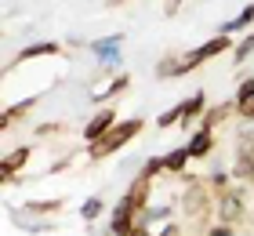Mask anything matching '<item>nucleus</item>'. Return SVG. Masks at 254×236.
I'll return each instance as SVG.
<instances>
[{
  "instance_id": "1",
  "label": "nucleus",
  "mask_w": 254,
  "mask_h": 236,
  "mask_svg": "<svg viewBox=\"0 0 254 236\" xmlns=\"http://www.w3.org/2000/svg\"><path fill=\"white\" fill-rule=\"evenodd\" d=\"M134 131H138V124H134V120H131V124H124V127H117V131H113V135H109L106 142H98V149H95V153H109V149H117V146H124V142L131 138Z\"/></svg>"
},
{
  "instance_id": "2",
  "label": "nucleus",
  "mask_w": 254,
  "mask_h": 236,
  "mask_svg": "<svg viewBox=\"0 0 254 236\" xmlns=\"http://www.w3.org/2000/svg\"><path fill=\"white\" fill-rule=\"evenodd\" d=\"M240 113H244V116H254V84H247L244 94H240Z\"/></svg>"
},
{
  "instance_id": "3",
  "label": "nucleus",
  "mask_w": 254,
  "mask_h": 236,
  "mask_svg": "<svg viewBox=\"0 0 254 236\" xmlns=\"http://www.w3.org/2000/svg\"><path fill=\"white\" fill-rule=\"evenodd\" d=\"M109 124H113V113H102V116H95V124L87 127V138H98V135L106 131Z\"/></svg>"
},
{
  "instance_id": "4",
  "label": "nucleus",
  "mask_w": 254,
  "mask_h": 236,
  "mask_svg": "<svg viewBox=\"0 0 254 236\" xmlns=\"http://www.w3.org/2000/svg\"><path fill=\"white\" fill-rule=\"evenodd\" d=\"M207 146H211V135L203 131V135H196V138H192V146H189V153H192V157H203V153H207Z\"/></svg>"
},
{
  "instance_id": "5",
  "label": "nucleus",
  "mask_w": 254,
  "mask_h": 236,
  "mask_svg": "<svg viewBox=\"0 0 254 236\" xmlns=\"http://www.w3.org/2000/svg\"><path fill=\"white\" fill-rule=\"evenodd\" d=\"M55 51V44H37V47H29V51H22V62L26 58H37V55H51Z\"/></svg>"
},
{
  "instance_id": "6",
  "label": "nucleus",
  "mask_w": 254,
  "mask_h": 236,
  "mask_svg": "<svg viewBox=\"0 0 254 236\" xmlns=\"http://www.w3.org/2000/svg\"><path fill=\"white\" fill-rule=\"evenodd\" d=\"M222 215H225V218H240V200H236V196H229L225 204H222Z\"/></svg>"
},
{
  "instance_id": "7",
  "label": "nucleus",
  "mask_w": 254,
  "mask_h": 236,
  "mask_svg": "<svg viewBox=\"0 0 254 236\" xmlns=\"http://www.w3.org/2000/svg\"><path fill=\"white\" fill-rule=\"evenodd\" d=\"M22 160H26V149H18L15 157H7V160H4V171H11V167H18Z\"/></svg>"
},
{
  "instance_id": "8",
  "label": "nucleus",
  "mask_w": 254,
  "mask_h": 236,
  "mask_svg": "<svg viewBox=\"0 0 254 236\" xmlns=\"http://www.w3.org/2000/svg\"><path fill=\"white\" fill-rule=\"evenodd\" d=\"M182 160H186V153H175V157H167L164 163H167V167H182Z\"/></svg>"
},
{
  "instance_id": "9",
  "label": "nucleus",
  "mask_w": 254,
  "mask_h": 236,
  "mask_svg": "<svg viewBox=\"0 0 254 236\" xmlns=\"http://www.w3.org/2000/svg\"><path fill=\"white\" fill-rule=\"evenodd\" d=\"M186 204H189V211H196V204H200V193H196V189H189V196H186Z\"/></svg>"
},
{
  "instance_id": "10",
  "label": "nucleus",
  "mask_w": 254,
  "mask_h": 236,
  "mask_svg": "<svg viewBox=\"0 0 254 236\" xmlns=\"http://www.w3.org/2000/svg\"><path fill=\"white\" fill-rule=\"evenodd\" d=\"M98 207H102V204H98V200H91V204L84 207V215H87V218H95V215H98Z\"/></svg>"
},
{
  "instance_id": "11",
  "label": "nucleus",
  "mask_w": 254,
  "mask_h": 236,
  "mask_svg": "<svg viewBox=\"0 0 254 236\" xmlns=\"http://www.w3.org/2000/svg\"><path fill=\"white\" fill-rule=\"evenodd\" d=\"M211 236H233V233H229V229H214Z\"/></svg>"
},
{
  "instance_id": "12",
  "label": "nucleus",
  "mask_w": 254,
  "mask_h": 236,
  "mask_svg": "<svg viewBox=\"0 0 254 236\" xmlns=\"http://www.w3.org/2000/svg\"><path fill=\"white\" fill-rule=\"evenodd\" d=\"M167 11H178V0H167Z\"/></svg>"
},
{
  "instance_id": "13",
  "label": "nucleus",
  "mask_w": 254,
  "mask_h": 236,
  "mask_svg": "<svg viewBox=\"0 0 254 236\" xmlns=\"http://www.w3.org/2000/svg\"><path fill=\"white\" fill-rule=\"evenodd\" d=\"M138 236H145V233H138Z\"/></svg>"
}]
</instances>
